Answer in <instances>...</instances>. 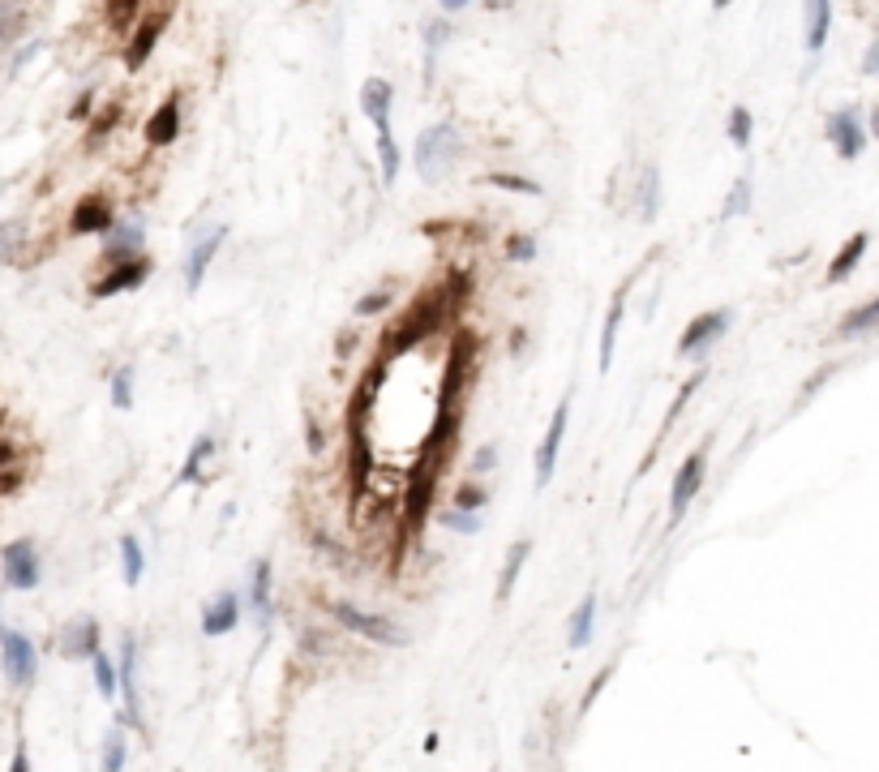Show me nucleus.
<instances>
[{"label": "nucleus", "instance_id": "obj_5", "mask_svg": "<svg viewBox=\"0 0 879 772\" xmlns=\"http://www.w3.org/2000/svg\"><path fill=\"white\" fill-rule=\"evenodd\" d=\"M0 665H4L9 683L26 687L35 678V670H39V652L22 632H0Z\"/></svg>", "mask_w": 879, "mask_h": 772}, {"label": "nucleus", "instance_id": "obj_12", "mask_svg": "<svg viewBox=\"0 0 879 772\" xmlns=\"http://www.w3.org/2000/svg\"><path fill=\"white\" fill-rule=\"evenodd\" d=\"M699 486H704V446L691 451V455L682 459V468L674 473V490H670V524H677V519L686 515V506H691V498L699 493Z\"/></svg>", "mask_w": 879, "mask_h": 772}, {"label": "nucleus", "instance_id": "obj_23", "mask_svg": "<svg viewBox=\"0 0 879 772\" xmlns=\"http://www.w3.org/2000/svg\"><path fill=\"white\" fill-rule=\"evenodd\" d=\"M832 30V0H807V52H819Z\"/></svg>", "mask_w": 879, "mask_h": 772}, {"label": "nucleus", "instance_id": "obj_7", "mask_svg": "<svg viewBox=\"0 0 879 772\" xmlns=\"http://www.w3.org/2000/svg\"><path fill=\"white\" fill-rule=\"evenodd\" d=\"M828 142L841 159H858L867 150V125H863V112L858 108H841L828 117Z\"/></svg>", "mask_w": 879, "mask_h": 772}, {"label": "nucleus", "instance_id": "obj_16", "mask_svg": "<svg viewBox=\"0 0 879 772\" xmlns=\"http://www.w3.org/2000/svg\"><path fill=\"white\" fill-rule=\"evenodd\" d=\"M223 241H228V228H210L203 241L194 245V254H190V262H185V287L190 292H198L206 280V267L215 262V254L223 249Z\"/></svg>", "mask_w": 879, "mask_h": 772}, {"label": "nucleus", "instance_id": "obj_22", "mask_svg": "<svg viewBox=\"0 0 879 772\" xmlns=\"http://www.w3.org/2000/svg\"><path fill=\"white\" fill-rule=\"evenodd\" d=\"M108 241H103V262H121V258H137V249H142V228H108L103 232Z\"/></svg>", "mask_w": 879, "mask_h": 772}, {"label": "nucleus", "instance_id": "obj_38", "mask_svg": "<svg viewBox=\"0 0 879 772\" xmlns=\"http://www.w3.org/2000/svg\"><path fill=\"white\" fill-rule=\"evenodd\" d=\"M438 524L451 528V532H480V515L476 511H442Z\"/></svg>", "mask_w": 879, "mask_h": 772}, {"label": "nucleus", "instance_id": "obj_39", "mask_svg": "<svg viewBox=\"0 0 879 772\" xmlns=\"http://www.w3.org/2000/svg\"><path fill=\"white\" fill-rule=\"evenodd\" d=\"M746 207H750V176H738V181H734V189H730V203H725V211H721V219H734V215H746Z\"/></svg>", "mask_w": 879, "mask_h": 772}, {"label": "nucleus", "instance_id": "obj_9", "mask_svg": "<svg viewBox=\"0 0 879 772\" xmlns=\"http://www.w3.org/2000/svg\"><path fill=\"white\" fill-rule=\"evenodd\" d=\"M566 421H571V400H562L549 417V429H545L541 446H537V490L549 486L553 468H558V451H562V438H566Z\"/></svg>", "mask_w": 879, "mask_h": 772}, {"label": "nucleus", "instance_id": "obj_14", "mask_svg": "<svg viewBox=\"0 0 879 772\" xmlns=\"http://www.w3.org/2000/svg\"><path fill=\"white\" fill-rule=\"evenodd\" d=\"M121 670H117V687H125V721L142 730V700H137V644L134 635L121 639Z\"/></svg>", "mask_w": 879, "mask_h": 772}, {"label": "nucleus", "instance_id": "obj_21", "mask_svg": "<svg viewBox=\"0 0 879 772\" xmlns=\"http://www.w3.org/2000/svg\"><path fill=\"white\" fill-rule=\"evenodd\" d=\"M626 292H631V283H622V287H618V296H613V305H609L606 331H601V373H609V365H613V344H618V327H622V314H626Z\"/></svg>", "mask_w": 879, "mask_h": 772}, {"label": "nucleus", "instance_id": "obj_6", "mask_svg": "<svg viewBox=\"0 0 879 772\" xmlns=\"http://www.w3.org/2000/svg\"><path fill=\"white\" fill-rule=\"evenodd\" d=\"M434 486H438V473H434V455H425L407 481V498H404V519L407 528L416 532L425 519H429V506H434Z\"/></svg>", "mask_w": 879, "mask_h": 772}, {"label": "nucleus", "instance_id": "obj_11", "mask_svg": "<svg viewBox=\"0 0 879 772\" xmlns=\"http://www.w3.org/2000/svg\"><path fill=\"white\" fill-rule=\"evenodd\" d=\"M146 275H150V262L137 254V258H121L108 275L99 283H90V296L95 301H108V296H121V292H134V287H142L146 283Z\"/></svg>", "mask_w": 879, "mask_h": 772}, {"label": "nucleus", "instance_id": "obj_49", "mask_svg": "<svg viewBox=\"0 0 879 772\" xmlns=\"http://www.w3.org/2000/svg\"><path fill=\"white\" fill-rule=\"evenodd\" d=\"M30 769V760H26V751H17V756H13V772H26Z\"/></svg>", "mask_w": 879, "mask_h": 772}, {"label": "nucleus", "instance_id": "obj_46", "mask_svg": "<svg viewBox=\"0 0 879 772\" xmlns=\"http://www.w3.org/2000/svg\"><path fill=\"white\" fill-rule=\"evenodd\" d=\"M387 305H391V296H387V292H374V296H365V301L356 305V314H361V318H365V314H382Z\"/></svg>", "mask_w": 879, "mask_h": 772}, {"label": "nucleus", "instance_id": "obj_48", "mask_svg": "<svg viewBox=\"0 0 879 772\" xmlns=\"http://www.w3.org/2000/svg\"><path fill=\"white\" fill-rule=\"evenodd\" d=\"M493 459H498V451H493V446H480V451H476V459H473V468H476V473H489V468H493Z\"/></svg>", "mask_w": 879, "mask_h": 772}, {"label": "nucleus", "instance_id": "obj_40", "mask_svg": "<svg viewBox=\"0 0 879 772\" xmlns=\"http://www.w3.org/2000/svg\"><path fill=\"white\" fill-rule=\"evenodd\" d=\"M730 142H734L738 150L750 146V112H746V108H734V112H730Z\"/></svg>", "mask_w": 879, "mask_h": 772}, {"label": "nucleus", "instance_id": "obj_45", "mask_svg": "<svg viewBox=\"0 0 879 772\" xmlns=\"http://www.w3.org/2000/svg\"><path fill=\"white\" fill-rule=\"evenodd\" d=\"M305 433H309V451H314V455H322L327 438H322V425L314 421V413H305Z\"/></svg>", "mask_w": 879, "mask_h": 772}, {"label": "nucleus", "instance_id": "obj_28", "mask_svg": "<svg viewBox=\"0 0 879 772\" xmlns=\"http://www.w3.org/2000/svg\"><path fill=\"white\" fill-rule=\"evenodd\" d=\"M460 387H464V344L451 352V360H447V378H442V391H438V408H455Z\"/></svg>", "mask_w": 879, "mask_h": 772}, {"label": "nucleus", "instance_id": "obj_35", "mask_svg": "<svg viewBox=\"0 0 879 772\" xmlns=\"http://www.w3.org/2000/svg\"><path fill=\"white\" fill-rule=\"evenodd\" d=\"M103 769L108 772L125 769V730H112V734L103 738Z\"/></svg>", "mask_w": 879, "mask_h": 772}, {"label": "nucleus", "instance_id": "obj_37", "mask_svg": "<svg viewBox=\"0 0 879 772\" xmlns=\"http://www.w3.org/2000/svg\"><path fill=\"white\" fill-rule=\"evenodd\" d=\"M112 404L117 408H134V369L130 365L117 369V378H112Z\"/></svg>", "mask_w": 879, "mask_h": 772}, {"label": "nucleus", "instance_id": "obj_19", "mask_svg": "<svg viewBox=\"0 0 879 772\" xmlns=\"http://www.w3.org/2000/svg\"><path fill=\"white\" fill-rule=\"evenodd\" d=\"M159 35H163V17L155 13V17H146V22L137 26V35L130 39V48H125V70H142V65L150 61V52H155Z\"/></svg>", "mask_w": 879, "mask_h": 772}, {"label": "nucleus", "instance_id": "obj_3", "mask_svg": "<svg viewBox=\"0 0 879 772\" xmlns=\"http://www.w3.org/2000/svg\"><path fill=\"white\" fill-rule=\"evenodd\" d=\"M460 150H464V138H460L455 125H429V130L416 138V172H420V181H425V185H438V181L451 172V163H455Z\"/></svg>", "mask_w": 879, "mask_h": 772}, {"label": "nucleus", "instance_id": "obj_18", "mask_svg": "<svg viewBox=\"0 0 879 772\" xmlns=\"http://www.w3.org/2000/svg\"><path fill=\"white\" fill-rule=\"evenodd\" d=\"M176 134H181V99L172 95V99H163L159 112L146 121V142H150V146H172Z\"/></svg>", "mask_w": 879, "mask_h": 772}, {"label": "nucleus", "instance_id": "obj_1", "mask_svg": "<svg viewBox=\"0 0 879 772\" xmlns=\"http://www.w3.org/2000/svg\"><path fill=\"white\" fill-rule=\"evenodd\" d=\"M391 103H395V90L387 77H365L361 86V112L374 121L378 130V155H382V185L391 189L400 181V146L391 134Z\"/></svg>", "mask_w": 879, "mask_h": 772}, {"label": "nucleus", "instance_id": "obj_20", "mask_svg": "<svg viewBox=\"0 0 879 772\" xmlns=\"http://www.w3.org/2000/svg\"><path fill=\"white\" fill-rule=\"evenodd\" d=\"M369 473H374V455H369V438L361 433V417L352 413V490H356V493L365 490Z\"/></svg>", "mask_w": 879, "mask_h": 772}, {"label": "nucleus", "instance_id": "obj_33", "mask_svg": "<svg viewBox=\"0 0 879 772\" xmlns=\"http://www.w3.org/2000/svg\"><path fill=\"white\" fill-rule=\"evenodd\" d=\"M254 605H258L263 618L271 614V562L267 559L254 566Z\"/></svg>", "mask_w": 879, "mask_h": 772}, {"label": "nucleus", "instance_id": "obj_34", "mask_svg": "<svg viewBox=\"0 0 879 772\" xmlns=\"http://www.w3.org/2000/svg\"><path fill=\"white\" fill-rule=\"evenodd\" d=\"M210 451H215V438H198V446L185 455V468H181V477H176L181 486H190L194 477H203V464H206V455H210Z\"/></svg>", "mask_w": 879, "mask_h": 772}, {"label": "nucleus", "instance_id": "obj_31", "mask_svg": "<svg viewBox=\"0 0 879 772\" xmlns=\"http://www.w3.org/2000/svg\"><path fill=\"white\" fill-rule=\"evenodd\" d=\"M121 571H125V584H130V588H134L137 579H142V571H146V554H142V546H137L134 537L121 541Z\"/></svg>", "mask_w": 879, "mask_h": 772}, {"label": "nucleus", "instance_id": "obj_2", "mask_svg": "<svg viewBox=\"0 0 879 772\" xmlns=\"http://www.w3.org/2000/svg\"><path fill=\"white\" fill-rule=\"evenodd\" d=\"M447 305H451V296L438 287V292H425L416 305H412V314H407L400 327H391L387 331V356H404V352H412L420 340H429L438 327H442V314H447Z\"/></svg>", "mask_w": 879, "mask_h": 772}, {"label": "nucleus", "instance_id": "obj_42", "mask_svg": "<svg viewBox=\"0 0 879 772\" xmlns=\"http://www.w3.org/2000/svg\"><path fill=\"white\" fill-rule=\"evenodd\" d=\"M506 254H511V262H533L537 258V241L533 236H511Z\"/></svg>", "mask_w": 879, "mask_h": 772}, {"label": "nucleus", "instance_id": "obj_4", "mask_svg": "<svg viewBox=\"0 0 879 772\" xmlns=\"http://www.w3.org/2000/svg\"><path fill=\"white\" fill-rule=\"evenodd\" d=\"M331 614H335L339 627H347L352 635H365V639H374V644H387V648H395V644H404L407 639L404 627H395L391 618H382V614H365V610H356V605H347V601H335Z\"/></svg>", "mask_w": 879, "mask_h": 772}, {"label": "nucleus", "instance_id": "obj_52", "mask_svg": "<svg viewBox=\"0 0 879 772\" xmlns=\"http://www.w3.org/2000/svg\"><path fill=\"white\" fill-rule=\"evenodd\" d=\"M712 4H717V9H730V4H734V0H712Z\"/></svg>", "mask_w": 879, "mask_h": 772}, {"label": "nucleus", "instance_id": "obj_51", "mask_svg": "<svg viewBox=\"0 0 879 772\" xmlns=\"http://www.w3.org/2000/svg\"><path fill=\"white\" fill-rule=\"evenodd\" d=\"M9 459H13V446H9V442H0V464H9Z\"/></svg>", "mask_w": 879, "mask_h": 772}, {"label": "nucleus", "instance_id": "obj_47", "mask_svg": "<svg viewBox=\"0 0 879 772\" xmlns=\"http://www.w3.org/2000/svg\"><path fill=\"white\" fill-rule=\"evenodd\" d=\"M117 117H121V108H108V112H103V117H99V121L90 125V138H103V134H108V130L117 125Z\"/></svg>", "mask_w": 879, "mask_h": 772}, {"label": "nucleus", "instance_id": "obj_29", "mask_svg": "<svg viewBox=\"0 0 879 772\" xmlns=\"http://www.w3.org/2000/svg\"><path fill=\"white\" fill-rule=\"evenodd\" d=\"M26 26V0H0V48H9Z\"/></svg>", "mask_w": 879, "mask_h": 772}, {"label": "nucleus", "instance_id": "obj_15", "mask_svg": "<svg viewBox=\"0 0 879 772\" xmlns=\"http://www.w3.org/2000/svg\"><path fill=\"white\" fill-rule=\"evenodd\" d=\"M108 228H112V207H108V198H99V194H95V198H82V203L73 207V215H69V232H73V236H90V232L103 236Z\"/></svg>", "mask_w": 879, "mask_h": 772}, {"label": "nucleus", "instance_id": "obj_44", "mask_svg": "<svg viewBox=\"0 0 879 772\" xmlns=\"http://www.w3.org/2000/svg\"><path fill=\"white\" fill-rule=\"evenodd\" d=\"M17 236H22V223H0V262H4L9 254H13Z\"/></svg>", "mask_w": 879, "mask_h": 772}, {"label": "nucleus", "instance_id": "obj_25", "mask_svg": "<svg viewBox=\"0 0 879 772\" xmlns=\"http://www.w3.org/2000/svg\"><path fill=\"white\" fill-rule=\"evenodd\" d=\"M863 254H867V236L858 232V236H854V241H850V245H845V249H841V254H837V258L828 262V275H823V280H828V283H841L845 275H854V267L863 262Z\"/></svg>", "mask_w": 879, "mask_h": 772}, {"label": "nucleus", "instance_id": "obj_41", "mask_svg": "<svg viewBox=\"0 0 879 772\" xmlns=\"http://www.w3.org/2000/svg\"><path fill=\"white\" fill-rule=\"evenodd\" d=\"M137 13V0H112L108 4V22H112V30H125L130 22H134Z\"/></svg>", "mask_w": 879, "mask_h": 772}, {"label": "nucleus", "instance_id": "obj_24", "mask_svg": "<svg viewBox=\"0 0 879 772\" xmlns=\"http://www.w3.org/2000/svg\"><path fill=\"white\" fill-rule=\"evenodd\" d=\"M593 627H597V592H588L579 605H575V614H571V648H588L593 644Z\"/></svg>", "mask_w": 879, "mask_h": 772}, {"label": "nucleus", "instance_id": "obj_17", "mask_svg": "<svg viewBox=\"0 0 879 772\" xmlns=\"http://www.w3.org/2000/svg\"><path fill=\"white\" fill-rule=\"evenodd\" d=\"M236 623H241V597L236 592H219L203 610V635H210V639L236 632Z\"/></svg>", "mask_w": 879, "mask_h": 772}, {"label": "nucleus", "instance_id": "obj_13", "mask_svg": "<svg viewBox=\"0 0 879 772\" xmlns=\"http://www.w3.org/2000/svg\"><path fill=\"white\" fill-rule=\"evenodd\" d=\"M57 648L69 661H90V652L99 648V623L95 618H73L57 635Z\"/></svg>", "mask_w": 879, "mask_h": 772}, {"label": "nucleus", "instance_id": "obj_43", "mask_svg": "<svg viewBox=\"0 0 879 772\" xmlns=\"http://www.w3.org/2000/svg\"><path fill=\"white\" fill-rule=\"evenodd\" d=\"M480 502H485V490H480V486H460V493H455V506H460V511H476Z\"/></svg>", "mask_w": 879, "mask_h": 772}, {"label": "nucleus", "instance_id": "obj_36", "mask_svg": "<svg viewBox=\"0 0 879 772\" xmlns=\"http://www.w3.org/2000/svg\"><path fill=\"white\" fill-rule=\"evenodd\" d=\"M485 181H489L493 189H511V194H541L537 181H524V176H511V172H489Z\"/></svg>", "mask_w": 879, "mask_h": 772}, {"label": "nucleus", "instance_id": "obj_10", "mask_svg": "<svg viewBox=\"0 0 879 772\" xmlns=\"http://www.w3.org/2000/svg\"><path fill=\"white\" fill-rule=\"evenodd\" d=\"M730 322H734V314L730 309H712V314H699L686 331H682V340H677V356H695V352H704L708 344H717L725 331H730Z\"/></svg>", "mask_w": 879, "mask_h": 772}, {"label": "nucleus", "instance_id": "obj_27", "mask_svg": "<svg viewBox=\"0 0 879 772\" xmlns=\"http://www.w3.org/2000/svg\"><path fill=\"white\" fill-rule=\"evenodd\" d=\"M528 554H533V541H515V546H511L506 566H502V579H498V601H506V597L515 592V579H520V571H524Z\"/></svg>", "mask_w": 879, "mask_h": 772}, {"label": "nucleus", "instance_id": "obj_50", "mask_svg": "<svg viewBox=\"0 0 879 772\" xmlns=\"http://www.w3.org/2000/svg\"><path fill=\"white\" fill-rule=\"evenodd\" d=\"M438 4H442V9H451V13H455V9H468V0H438Z\"/></svg>", "mask_w": 879, "mask_h": 772}, {"label": "nucleus", "instance_id": "obj_8", "mask_svg": "<svg viewBox=\"0 0 879 772\" xmlns=\"http://www.w3.org/2000/svg\"><path fill=\"white\" fill-rule=\"evenodd\" d=\"M0 571H4V584H9V588L30 592V588L39 584V554H35V546H30V541H13V546H4V554H0Z\"/></svg>", "mask_w": 879, "mask_h": 772}, {"label": "nucleus", "instance_id": "obj_32", "mask_svg": "<svg viewBox=\"0 0 879 772\" xmlns=\"http://www.w3.org/2000/svg\"><path fill=\"white\" fill-rule=\"evenodd\" d=\"M876 318H879V301H867L863 309H854V314L841 322V335H871Z\"/></svg>", "mask_w": 879, "mask_h": 772}, {"label": "nucleus", "instance_id": "obj_26", "mask_svg": "<svg viewBox=\"0 0 879 772\" xmlns=\"http://www.w3.org/2000/svg\"><path fill=\"white\" fill-rule=\"evenodd\" d=\"M657 211H661V172L648 163V168L639 172V219L652 223Z\"/></svg>", "mask_w": 879, "mask_h": 772}, {"label": "nucleus", "instance_id": "obj_30", "mask_svg": "<svg viewBox=\"0 0 879 772\" xmlns=\"http://www.w3.org/2000/svg\"><path fill=\"white\" fill-rule=\"evenodd\" d=\"M90 665H95V687H99V696H103V700H117V691H121V687H117V665H112L99 648L90 652Z\"/></svg>", "mask_w": 879, "mask_h": 772}]
</instances>
